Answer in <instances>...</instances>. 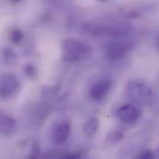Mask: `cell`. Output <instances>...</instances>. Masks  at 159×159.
I'll use <instances>...</instances> for the list:
<instances>
[{
	"instance_id": "16",
	"label": "cell",
	"mask_w": 159,
	"mask_h": 159,
	"mask_svg": "<svg viewBox=\"0 0 159 159\" xmlns=\"http://www.w3.org/2000/svg\"><path fill=\"white\" fill-rule=\"evenodd\" d=\"M4 57L5 60L9 61L11 64L16 60V54L11 49H6L4 50Z\"/></svg>"
},
{
	"instance_id": "15",
	"label": "cell",
	"mask_w": 159,
	"mask_h": 159,
	"mask_svg": "<svg viewBox=\"0 0 159 159\" xmlns=\"http://www.w3.org/2000/svg\"><path fill=\"white\" fill-rule=\"evenodd\" d=\"M156 156L153 151L150 149H146L141 152L134 159H155Z\"/></svg>"
},
{
	"instance_id": "11",
	"label": "cell",
	"mask_w": 159,
	"mask_h": 159,
	"mask_svg": "<svg viewBox=\"0 0 159 159\" xmlns=\"http://www.w3.org/2000/svg\"><path fill=\"white\" fill-rule=\"evenodd\" d=\"M82 154L80 152H51L46 156L47 159H80Z\"/></svg>"
},
{
	"instance_id": "2",
	"label": "cell",
	"mask_w": 159,
	"mask_h": 159,
	"mask_svg": "<svg viewBox=\"0 0 159 159\" xmlns=\"http://www.w3.org/2000/svg\"><path fill=\"white\" fill-rule=\"evenodd\" d=\"M128 94L137 103L148 104L153 97L152 90L146 84L139 82H131L128 85Z\"/></svg>"
},
{
	"instance_id": "18",
	"label": "cell",
	"mask_w": 159,
	"mask_h": 159,
	"mask_svg": "<svg viewBox=\"0 0 159 159\" xmlns=\"http://www.w3.org/2000/svg\"></svg>"
},
{
	"instance_id": "5",
	"label": "cell",
	"mask_w": 159,
	"mask_h": 159,
	"mask_svg": "<svg viewBox=\"0 0 159 159\" xmlns=\"http://www.w3.org/2000/svg\"><path fill=\"white\" fill-rule=\"evenodd\" d=\"M116 115L121 121L127 125L134 124L141 118L139 110L131 104H125L120 107L117 110Z\"/></svg>"
},
{
	"instance_id": "12",
	"label": "cell",
	"mask_w": 159,
	"mask_h": 159,
	"mask_svg": "<svg viewBox=\"0 0 159 159\" xmlns=\"http://www.w3.org/2000/svg\"><path fill=\"white\" fill-rule=\"evenodd\" d=\"M124 137L122 131L115 129L110 132L107 137V142L111 145H115L120 143Z\"/></svg>"
},
{
	"instance_id": "14",
	"label": "cell",
	"mask_w": 159,
	"mask_h": 159,
	"mask_svg": "<svg viewBox=\"0 0 159 159\" xmlns=\"http://www.w3.org/2000/svg\"><path fill=\"white\" fill-rule=\"evenodd\" d=\"M40 153H41L40 146L38 143L35 142L31 148L30 154L27 159H39Z\"/></svg>"
},
{
	"instance_id": "17",
	"label": "cell",
	"mask_w": 159,
	"mask_h": 159,
	"mask_svg": "<svg viewBox=\"0 0 159 159\" xmlns=\"http://www.w3.org/2000/svg\"><path fill=\"white\" fill-rule=\"evenodd\" d=\"M25 73H26L27 76H29L30 78H34L37 75V70L34 66L29 65L25 67Z\"/></svg>"
},
{
	"instance_id": "3",
	"label": "cell",
	"mask_w": 159,
	"mask_h": 159,
	"mask_svg": "<svg viewBox=\"0 0 159 159\" xmlns=\"http://www.w3.org/2000/svg\"><path fill=\"white\" fill-rule=\"evenodd\" d=\"M89 31L96 36L107 37H121L126 34L129 28L126 25L112 27L106 25L95 24L89 26Z\"/></svg>"
},
{
	"instance_id": "9",
	"label": "cell",
	"mask_w": 159,
	"mask_h": 159,
	"mask_svg": "<svg viewBox=\"0 0 159 159\" xmlns=\"http://www.w3.org/2000/svg\"><path fill=\"white\" fill-rule=\"evenodd\" d=\"M16 127V121L14 118L9 115L1 112L0 116V131L2 135L7 136L13 133Z\"/></svg>"
},
{
	"instance_id": "10",
	"label": "cell",
	"mask_w": 159,
	"mask_h": 159,
	"mask_svg": "<svg viewBox=\"0 0 159 159\" xmlns=\"http://www.w3.org/2000/svg\"><path fill=\"white\" fill-rule=\"evenodd\" d=\"M99 125V120L97 117H90L84 123L83 126V132L88 136L93 135L98 130Z\"/></svg>"
},
{
	"instance_id": "1",
	"label": "cell",
	"mask_w": 159,
	"mask_h": 159,
	"mask_svg": "<svg viewBox=\"0 0 159 159\" xmlns=\"http://www.w3.org/2000/svg\"><path fill=\"white\" fill-rule=\"evenodd\" d=\"M63 57L68 62H75L82 60L89 56L90 47L86 43L73 39H68L62 43Z\"/></svg>"
},
{
	"instance_id": "7",
	"label": "cell",
	"mask_w": 159,
	"mask_h": 159,
	"mask_svg": "<svg viewBox=\"0 0 159 159\" xmlns=\"http://www.w3.org/2000/svg\"><path fill=\"white\" fill-rule=\"evenodd\" d=\"M131 45L125 42H113L107 47V54L109 59L118 61L122 59L128 52Z\"/></svg>"
},
{
	"instance_id": "4",
	"label": "cell",
	"mask_w": 159,
	"mask_h": 159,
	"mask_svg": "<svg viewBox=\"0 0 159 159\" xmlns=\"http://www.w3.org/2000/svg\"><path fill=\"white\" fill-rule=\"evenodd\" d=\"M19 88V82L17 78L11 74H6L1 78V97L7 99L13 97Z\"/></svg>"
},
{
	"instance_id": "8",
	"label": "cell",
	"mask_w": 159,
	"mask_h": 159,
	"mask_svg": "<svg viewBox=\"0 0 159 159\" xmlns=\"http://www.w3.org/2000/svg\"><path fill=\"white\" fill-rule=\"evenodd\" d=\"M111 84V80L108 79L99 80L90 88L89 92L90 97L96 100L103 98L109 92Z\"/></svg>"
},
{
	"instance_id": "13",
	"label": "cell",
	"mask_w": 159,
	"mask_h": 159,
	"mask_svg": "<svg viewBox=\"0 0 159 159\" xmlns=\"http://www.w3.org/2000/svg\"><path fill=\"white\" fill-rule=\"evenodd\" d=\"M10 40L14 44L19 43L23 39V33L19 29H15L11 32L9 35Z\"/></svg>"
},
{
	"instance_id": "6",
	"label": "cell",
	"mask_w": 159,
	"mask_h": 159,
	"mask_svg": "<svg viewBox=\"0 0 159 159\" xmlns=\"http://www.w3.org/2000/svg\"><path fill=\"white\" fill-rule=\"evenodd\" d=\"M71 125L70 121H63L59 123L54 129L52 139L56 145H62L66 143L71 134Z\"/></svg>"
}]
</instances>
